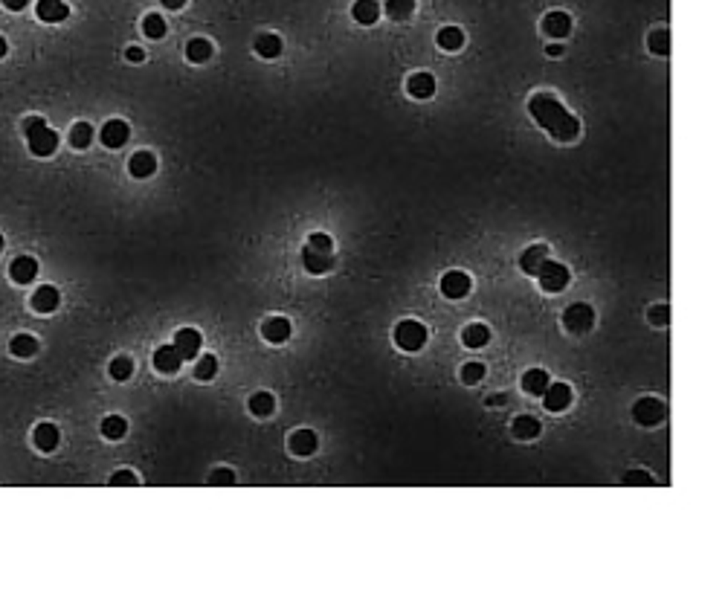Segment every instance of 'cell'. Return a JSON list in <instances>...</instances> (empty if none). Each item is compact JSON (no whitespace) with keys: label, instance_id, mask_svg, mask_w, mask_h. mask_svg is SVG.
<instances>
[{"label":"cell","instance_id":"cell-1","mask_svg":"<svg viewBox=\"0 0 725 606\" xmlns=\"http://www.w3.org/2000/svg\"><path fill=\"white\" fill-rule=\"evenodd\" d=\"M528 111H531V116H534V122H537L551 139L572 142V139L580 134V119L572 116V113L563 108V102L557 99V96H551V93L531 96Z\"/></svg>","mask_w":725,"mask_h":606},{"label":"cell","instance_id":"cell-2","mask_svg":"<svg viewBox=\"0 0 725 606\" xmlns=\"http://www.w3.org/2000/svg\"><path fill=\"white\" fill-rule=\"evenodd\" d=\"M23 134H27V142H30V151L35 157H50L56 154L58 149V134L53 128H46V122L41 116H30L27 122H23Z\"/></svg>","mask_w":725,"mask_h":606},{"label":"cell","instance_id":"cell-3","mask_svg":"<svg viewBox=\"0 0 725 606\" xmlns=\"http://www.w3.org/2000/svg\"><path fill=\"white\" fill-rule=\"evenodd\" d=\"M537 279H540V287L546 290V293H560V290H566V287H569L572 273H569L566 264L546 258V261H543V267L537 270Z\"/></svg>","mask_w":725,"mask_h":606},{"label":"cell","instance_id":"cell-4","mask_svg":"<svg viewBox=\"0 0 725 606\" xmlns=\"http://www.w3.org/2000/svg\"><path fill=\"white\" fill-rule=\"evenodd\" d=\"M427 328L418 320H403L395 325V343L403 351H421L427 346Z\"/></svg>","mask_w":725,"mask_h":606},{"label":"cell","instance_id":"cell-5","mask_svg":"<svg viewBox=\"0 0 725 606\" xmlns=\"http://www.w3.org/2000/svg\"><path fill=\"white\" fill-rule=\"evenodd\" d=\"M563 325H566L572 334H586V331H592V325H595V310H592V305H586V302L569 305L566 313H563Z\"/></svg>","mask_w":725,"mask_h":606},{"label":"cell","instance_id":"cell-6","mask_svg":"<svg viewBox=\"0 0 725 606\" xmlns=\"http://www.w3.org/2000/svg\"><path fill=\"white\" fill-rule=\"evenodd\" d=\"M633 418L641 424V427H656L664 421V403L659 398H641L636 400L633 406Z\"/></svg>","mask_w":725,"mask_h":606},{"label":"cell","instance_id":"cell-7","mask_svg":"<svg viewBox=\"0 0 725 606\" xmlns=\"http://www.w3.org/2000/svg\"><path fill=\"white\" fill-rule=\"evenodd\" d=\"M470 287H473V282L465 270H450L441 276V293L447 299H465L470 293Z\"/></svg>","mask_w":725,"mask_h":606},{"label":"cell","instance_id":"cell-8","mask_svg":"<svg viewBox=\"0 0 725 606\" xmlns=\"http://www.w3.org/2000/svg\"><path fill=\"white\" fill-rule=\"evenodd\" d=\"M543 403L548 412H563L572 406V386L569 383H548L543 392Z\"/></svg>","mask_w":725,"mask_h":606},{"label":"cell","instance_id":"cell-9","mask_svg":"<svg viewBox=\"0 0 725 606\" xmlns=\"http://www.w3.org/2000/svg\"><path fill=\"white\" fill-rule=\"evenodd\" d=\"M201 346H203V336L195 328H180L175 334V348L180 351L183 360H195L201 354Z\"/></svg>","mask_w":725,"mask_h":606},{"label":"cell","instance_id":"cell-10","mask_svg":"<svg viewBox=\"0 0 725 606\" xmlns=\"http://www.w3.org/2000/svg\"><path fill=\"white\" fill-rule=\"evenodd\" d=\"M99 137H102V142L108 145V149H122V145L128 142V137H131V128H128L125 119H108V122L102 125V131H99Z\"/></svg>","mask_w":725,"mask_h":606},{"label":"cell","instance_id":"cell-11","mask_svg":"<svg viewBox=\"0 0 725 606\" xmlns=\"http://www.w3.org/2000/svg\"><path fill=\"white\" fill-rule=\"evenodd\" d=\"M180 366H183V357L175 348V343L172 346H160L154 351V369L160 374H175V372H180Z\"/></svg>","mask_w":725,"mask_h":606},{"label":"cell","instance_id":"cell-12","mask_svg":"<svg viewBox=\"0 0 725 606\" xmlns=\"http://www.w3.org/2000/svg\"><path fill=\"white\" fill-rule=\"evenodd\" d=\"M290 334H294V325H290V320H284V317H270L267 322L261 325V336L267 339V343H273V346L287 343Z\"/></svg>","mask_w":725,"mask_h":606},{"label":"cell","instance_id":"cell-13","mask_svg":"<svg viewBox=\"0 0 725 606\" xmlns=\"http://www.w3.org/2000/svg\"><path fill=\"white\" fill-rule=\"evenodd\" d=\"M302 264H305V270H308V273L322 276V273H328V270L334 267V258H331V253L313 250V247H308V244H305V250H302Z\"/></svg>","mask_w":725,"mask_h":606},{"label":"cell","instance_id":"cell-14","mask_svg":"<svg viewBox=\"0 0 725 606\" xmlns=\"http://www.w3.org/2000/svg\"><path fill=\"white\" fill-rule=\"evenodd\" d=\"M290 453L294 455H299V458H305V455H313L317 453V447H320V438H317V432L313 429H296L294 435H290Z\"/></svg>","mask_w":725,"mask_h":606},{"label":"cell","instance_id":"cell-15","mask_svg":"<svg viewBox=\"0 0 725 606\" xmlns=\"http://www.w3.org/2000/svg\"><path fill=\"white\" fill-rule=\"evenodd\" d=\"M9 276H12L15 284H30V282H35V276H38V261L30 258V255H18V258L9 264Z\"/></svg>","mask_w":725,"mask_h":606},{"label":"cell","instance_id":"cell-16","mask_svg":"<svg viewBox=\"0 0 725 606\" xmlns=\"http://www.w3.org/2000/svg\"><path fill=\"white\" fill-rule=\"evenodd\" d=\"M35 15H38L44 23H61V20H67L70 6L64 4V0H38V4H35Z\"/></svg>","mask_w":725,"mask_h":606},{"label":"cell","instance_id":"cell-17","mask_svg":"<svg viewBox=\"0 0 725 606\" xmlns=\"http://www.w3.org/2000/svg\"><path fill=\"white\" fill-rule=\"evenodd\" d=\"M406 90L412 99H429V96H435V79L429 72H412L406 82Z\"/></svg>","mask_w":725,"mask_h":606},{"label":"cell","instance_id":"cell-18","mask_svg":"<svg viewBox=\"0 0 725 606\" xmlns=\"http://www.w3.org/2000/svg\"><path fill=\"white\" fill-rule=\"evenodd\" d=\"M58 302H61V296H58V290L53 284H41L32 293V308L38 313H53L58 308Z\"/></svg>","mask_w":725,"mask_h":606},{"label":"cell","instance_id":"cell-19","mask_svg":"<svg viewBox=\"0 0 725 606\" xmlns=\"http://www.w3.org/2000/svg\"><path fill=\"white\" fill-rule=\"evenodd\" d=\"M128 168H131V175H134L137 180H145V177H151V175L157 172V157H154L151 151H137V154L131 157Z\"/></svg>","mask_w":725,"mask_h":606},{"label":"cell","instance_id":"cell-20","mask_svg":"<svg viewBox=\"0 0 725 606\" xmlns=\"http://www.w3.org/2000/svg\"><path fill=\"white\" fill-rule=\"evenodd\" d=\"M351 18L362 27H372V23L380 18V0H357L351 6Z\"/></svg>","mask_w":725,"mask_h":606},{"label":"cell","instance_id":"cell-21","mask_svg":"<svg viewBox=\"0 0 725 606\" xmlns=\"http://www.w3.org/2000/svg\"><path fill=\"white\" fill-rule=\"evenodd\" d=\"M543 30L551 35V38H566L572 32V18L566 12H548L546 20H543Z\"/></svg>","mask_w":725,"mask_h":606},{"label":"cell","instance_id":"cell-22","mask_svg":"<svg viewBox=\"0 0 725 606\" xmlns=\"http://www.w3.org/2000/svg\"><path fill=\"white\" fill-rule=\"evenodd\" d=\"M546 258H548V250H546L543 244L528 247V250L519 255V267H522V273H528V276H537V270L543 267Z\"/></svg>","mask_w":725,"mask_h":606},{"label":"cell","instance_id":"cell-23","mask_svg":"<svg viewBox=\"0 0 725 606\" xmlns=\"http://www.w3.org/2000/svg\"><path fill=\"white\" fill-rule=\"evenodd\" d=\"M58 427L56 424H38L35 427V447L41 450V453H53L56 447H58Z\"/></svg>","mask_w":725,"mask_h":606},{"label":"cell","instance_id":"cell-24","mask_svg":"<svg viewBox=\"0 0 725 606\" xmlns=\"http://www.w3.org/2000/svg\"><path fill=\"white\" fill-rule=\"evenodd\" d=\"M488 339H491V328H488V325H481V322H473V325H467V328L462 331V343H465L467 348H481V346H488Z\"/></svg>","mask_w":725,"mask_h":606},{"label":"cell","instance_id":"cell-25","mask_svg":"<svg viewBox=\"0 0 725 606\" xmlns=\"http://www.w3.org/2000/svg\"><path fill=\"white\" fill-rule=\"evenodd\" d=\"M548 383H551V380H548V372H543V369H528V372L522 374V389H525L528 395H543Z\"/></svg>","mask_w":725,"mask_h":606},{"label":"cell","instance_id":"cell-26","mask_svg":"<svg viewBox=\"0 0 725 606\" xmlns=\"http://www.w3.org/2000/svg\"><path fill=\"white\" fill-rule=\"evenodd\" d=\"M256 53L261 58H279L282 56V38L273 35V32H264L256 38Z\"/></svg>","mask_w":725,"mask_h":606},{"label":"cell","instance_id":"cell-27","mask_svg":"<svg viewBox=\"0 0 725 606\" xmlns=\"http://www.w3.org/2000/svg\"><path fill=\"white\" fill-rule=\"evenodd\" d=\"M186 58H189L191 64L209 61V58H212V44H209L206 38H191V41L186 44Z\"/></svg>","mask_w":725,"mask_h":606},{"label":"cell","instance_id":"cell-28","mask_svg":"<svg viewBox=\"0 0 725 606\" xmlns=\"http://www.w3.org/2000/svg\"><path fill=\"white\" fill-rule=\"evenodd\" d=\"M439 46L441 50H447V53H455V50H462L465 46V32L458 30V27H444L441 32H439Z\"/></svg>","mask_w":725,"mask_h":606},{"label":"cell","instance_id":"cell-29","mask_svg":"<svg viewBox=\"0 0 725 606\" xmlns=\"http://www.w3.org/2000/svg\"><path fill=\"white\" fill-rule=\"evenodd\" d=\"M540 421L534 418V415H519V418H514V435L517 438H522V441H528V438H537L540 435Z\"/></svg>","mask_w":725,"mask_h":606},{"label":"cell","instance_id":"cell-30","mask_svg":"<svg viewBox=\"0 0 725 606\" xmlns=\"http://www.w3.org/2000/svg\"><path fill=\"white\" fill-rule=\"evenodd\" d=\"M250 412H253V415H258V418L273 415V412H276V398L270 392H256L250 398Z\"/></svg>","mask_w":725,"mask_h":606},{"label":"cell","instance_id":"cell-31","mask_svg":"<svg viewBox=\"0 0 725 606\" xmlns=\"http://www.w3.org/2000/svg\"><path fill=\"white\" fill-rule=\"evenodd\" d=\"M9 351H12L15 357H32V354L38 351V339L30 336V334H18V336H12Z\"/></svg>","mask_w":725,"mask_h":606},{"label":"cell","instance_id":"cell-32","mask_svg":"<svg viewBox=\"0 0 725 606\" xmlns=\"http://www.w3.org/2000/svg\"><path fill=\"white\" fill-rule=\"evenodd\" d=\"M90 142H93V125L90 122H76L70 128V145H72V149L84 151Z\"/></svg>","mask_w":725,"mask_h":606},{"label":"cell","instance_id":"cell-33","mask_svg":"<svg viewBox=\"0 0 725 606\" xmlns=\"http://www.w3.org/2000/svg\"><path fill=\"white\" fill-rule=\"evenodd\" d=\"M415 12V0H386V15L392 20H406Z\"/></svg>","mask_w":725,"mask_h":606},{"label":"cell","instance_id":"cell-34","mask_svg":"<svg viewBox=\"0 0 725 606\" xmlns=\"http://www.w3.org/2000/svg\"><path fill=\"white\" fill-rule=\"evenodd\" d=\"M125 432H128V421H125V418L108 415V418L102 421V435H105V438H111V441H119Z\"/></svg>","mask_w":725,"mask_h":606},{"label":"cell","instance_id":"cell-35","mask_svg":"<svg viewBox=\"0 0 725 606\" xmlns=\"http://www.w3.org/2000/svg\"><path fill=\"white\" fill-rule=\"evenodd\" d=\"M165 20H163V15H157V12H151V15H145L142 18V32L149 35L151 41H157V38H163L165 35Z\"/></svg>","mask_w":725,"mask_h":606},{"label":"cell","instance_id":"cell-36","mask_svg":"<svg viewBox=\"0 0 725 606\" xmlns=\"http://www.w3.org/2000/svg\"><path fill=\"white\" fill-rule=\"evenodd\" d=\"M647 46H650V53H656V56H667V53H670V32H667V30H656V32H650Z\"/></svg>","mask_w":725,"mask_h":606},{"label":"cell","instance_id":"cell-37","mask_svg":"<svg viewBox=\"0 0 725 606\" xmlns=\"http://www.w3.org/2000/svg\"><path fill=\"white\" fill-rule=\"evenodd\" d=\"M134 374V360L131 357H116L111 362V377L113 380H128Z\"/></svg>","mask_w":725,"mask_h":606},{"label":"cell","instance_id":"cell-38","mask_svg":"<svg viewBox=\"0 0 725 606\" xmlns=\"http://www.w3.org/2000/svg\"><path fill=\"white\" fill-rule=\"evenodd\" d=\"M215 374H218V360H215L212 354L201 357V362H198V366H195V377L206 383V380H212Z\"/></svg>","mask_w":725,"mask_h":606},{"label":"cell","instance_id":"cell-39","mask_svg":"<svg viewBox=\"0 0 725 606\" xmlns=\"http://www.w3.org/2000/svg\"><path fill=\"white\" fill-rule=\"evenodd\" d=\"M624 484H626V488H652L656 479H652L650 473H644V470H630L624 476Z\"/></svg>","mask_w":725,"mask_h":606},{"label":"cell","instance_id":"cell-40","mask_svg":"<svg viewBox=\"0 0 725 606\" xmlns=\"http://www.w3.org/2000/svg\"><path fill=\"white\" fill-rule=\"evenodd\" d=\"M481 377H485V366H481V362H467V366L462 369V380H465L467 386L479 383Z\"/></svg>","mask_w":725,"mask_h":606},{"label":"cell","instance_id":"cell-41","mask_svg":"<svg viewBox=\"0 0 725 606\" xmlns=\"http://www.w3.org/2000/svg\"><path fill=\"white\" fill-rule=\"evenodd\" d=\"M308 247L322 250V253H331V250H334V241H331V235H325V232H313V235L308 238Z\"/></svg>","mask_w":725,"mask_h":606},{"label":"cell","instance_id":"cell-42","mask_svg":"<svg viewBox=\"0 0 725 606\" xmlns=\"http://www.w3.org/2000/svg\"><path fill=\"white\" fill-rule=\"evenodd\" d=\"M209 484H215V488H224V484H235V473H232L229 467H218V470L209 476Z\"/></svg>","mask_w":725,"mask_h":606},{"label":"cell","instance_id":"cell-43","mask_svg":"<svg viewBox=\"0 0 725 606\" xmlns=\"http://www.w3.org/2000/svg\"><path fill=\"white\" fill-rule=\"evenodd\" d=\"M111 484L113 488H134V484H139V479L131 470H119V473L111 476Z\"/></svg>","mask_w":725,"mask_h":606},{"label":"cell","instance_id":"cell-44","mask_svg":"<svg viewBox=\"0 0 725 606\" xmlns=\"http://www.w3.org/2000/svg\"><path fill=\"white\" fill-rule=\"evenodd\" d=\"M650 322H656V325H667V305L652 308V310H650Z\"/></svg>","mask_w":725,"mask_h":606},{"label":"cell","instance_id":"cell-45","mask_svg":"<svg viewBox=\"0 0 725 606\" xmlns=\"http://www.w3.org/2000/svg\"><path fill=\"white\" fill-rule=\"evenodd\" d=\"M0 4H4L9 12H23V6H27L30 0H0Z\"/></svg>","mask_w":725,"mask_h":606},{"label":"cell","instance_id":"cell-46","mask_svg":"<svg viewBox=\"0 0 725 606\" xmlns=\"http://www.w3.org/2000/svg\"><path fill=\"white\" fill-rule=\"evenodd\" d=\"M125 56H128V61H134V64H137V61H142V58H145V50H142V46H128V53H125Z\"/></svg>","mask_w":725,"mask_h":606},{"label":"cell","instance_id":"cell-47","mask_svg":"<svg viewBox=\"0 0 725 606\" xmlns=\"http://www.w3.org/2000/svg\"><path fill=\"white\" fill-rule=\"evenodd\" d=\"M160 4H163L165 9H175V12H177V9H183V6H186V0H160Z\"/></svg>","mask_w":725,"mask_h":606},{"label":"cell","instance_id":"cell-48","mask_svg":"<svg viewBox=\"0 0 725 606\" xmlns=\"http://www.w3.org/2000/svg\"><path fill=\"white\" fill-rule=\"evenodd\" d=\"M548 56H551V58H560V56H563V46H560V44H551V46H548Z\"/></svg>","mask_w":725,"mask_h":606},{"label":"cell","instance_id":"cell-49","mask_svg":"<svg viewBox=\"0 0 725 606\" xmlns=\"http://www.w3.org/2000/svg\"><path fill=\"white\" fill-rule=\"evenodd\" d=\"M4 56H6V41L0 38V58H4Z\"/></svg>","mask_w":725,"mask_h":606},{"label":"cell","instance_id":"cell-50","mask_svg":"<svg viewBox=\"0 0 725 606\" xmlns=\"http://www.w3.org/2000/svg\"><path fill=\"white\" fill-rule=\"evenodd\" d=\"M0 250H4V235H0Z\"/></svg>","mask_w":725,"mask_h":606}]
</instances>
